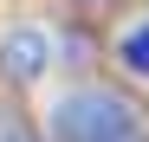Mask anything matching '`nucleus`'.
<instances>
[{
    "label": "nucleus",
    "instance_id": "nucleus-1",
    "mask_svg": "<svg viewBox=\"0 0 149 142\" xmlns=\"http://www.w3.org/2000/svg\"><path fill=\"white\" fill-rule=\"evenodd\" d=\"M52 142H143V110L117 84H71L52 103Z\"/></svg>",
    "mask_w": 149,
    "mask_h": 142
},
{
    "label": "nucleus",
    "instance_id": "nucleus-2",
    "mask_svg": "<svg viewBox=\"0 0 149 142\" xmlns=\"http://www.w3.org/2000/svg\"><path fill=\"white\" fill-rule=\"evenodd\" d=\"M45 71H52V32L33 26V19H19V26H0V78L7 84H39Z\"/></svg>",
    "mask_w": 149,
    "mask_h": 142
},
{
    "label": "nucleus",
    "instance_id": "nucleus-3",
    "mask_svg": "<svg viewBox=\"0 0 149 142\" xmlns=\"http://www.w3.org/2000/svg\"><path fill=\"white\" fill-rule=\"evenodd\" d=\"M117 58H123V71H130V78H149V19L123 26V39H117Z\"/></svg>",
    "mask_w": 149,
    "mask_h": 142
},
{
    "label": "nucleus",
    "instance_id": "nucleus-4",
    "mask_svg": "<svg viewBox=\"0 0 149 142\" xmlns=\"http://www.w3.org/2000/svg\"><path fill=\"white\" fill-rule=\"evenodd\" d=\"M0 142H52V136H39L19 110H0Z\"/></svg>",
    "mask_w": 149,
    "mask_h": 142
}]
</instances>
